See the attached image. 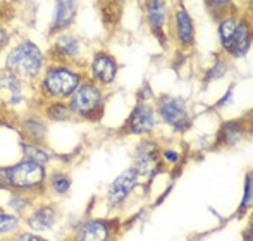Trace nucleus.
<instances>
[{
	"label": "nucleus",
	"mask_w": 253,
	"mask_h": 241,
	"mask_svg": "<svg viewBox=\"0 0 253 241\" xmlns=\"http://www.w3.org/2000/svg\"><path fill=\"white\" fill-rule=\"evenodd\" d=\"M159 111L162 119L166 120L169 126H172L174 129L183 131L190 126V119H188V112H186V105L183 100L179 98H172V97H164L160 100Z\"/></svg>",
	"instance_id": "4"
},
{
	"label": "nucleus",
	"mask_w": 253,
	"mask_h": 241,
	"mask_svg": "<svg viewBox=\"0 0 253 241\" xmlns=\"http://www.w3.org/2000/svg\"><path fill=\"white\" fill-rule=\"evenodd\" d=\"M176 28H177V38H179L181 43L190 45L193 43V37H195V28H193V21L188 16V12L184 9H179L176 12Z\"/></svg>",
	"instance_id": "12"
},
{
	"label": "nucleus",
	"mask_w": 253,
	"mask_h": 241,
	"mask_svg": "<svg viewBox=\"0 0 253 241\" xmlns=\"http://www.w3.org/2000/svg\"><path fill=\"white\" fill-rule=\"evenodd\" d=\"M5 179L14 188H35L45 179L43 165L35 162H23L5 171Z\"/></svg>",
	"instance_id": "3"
},
{
	"label": "nucleus",
	"mask_w": 253,
	"mask_h": 241,
	"mask_svg": "<svg viewBox=\"0 0 253 241\" xmlns=\"http://www.w3.org/2000/svg\"><path fill=\"white\" fill-rule=\"evenodd\" d=\"M55 50L60 52L62 55H66V57H69V55L78 54V50H80V43H78L76 37H73V35H62V37L57 40Z\"/></svg>",
	"instance_id": "16"
},
{
	"label": "nucleus",
	"mask_w": 253,
	"mask_h": 241,
	"mask_svg": "<svg viewBox=\"0 0 253 241\" xmlns=\"http://www.w3.org/2000/svg\"><path fill=\"white\" fill-rule=\"evenodd\" d=\"M157 167H159V154H157L155 143L145 141L136 150V167H134V171H136V174L148 176L155 172Z\"/></svg>",
	"instance_id": "6"
},
{
	"label": "nucleus",
	"mask_w": 253,
	"mask_h": 241,
	"mask_svg": "<svg viewBox=\"0 0 253 241\" xmlns=\"http://www.w3.org/2000/svg\"><path fill=\"white\" fill-rule=\"evenodd\" d=\"M55 222V210L52 207H42L40 210H37L30 219H28V224L35 229V231H45V229H50Z\"/></svg>",
	"instance_id": "14"
},
{
	"label": "nucleus",
	"mask_w": 253,
	"mask_h": 241,
	"mask_svg": "<svg viewBox=\"0 0 253 241\" xmlns=\"http://www.w3.org/2000/svg\"><path fill=\"white\" fill-rule=\"evenodd\" d=\"M238 26V21L234 17H226V19L220 23L219 26V33H220V41H222L224 48H229V43H231V38L234 35V30Z\"/></svg>",
	"instance_id": "17"
},
{
	"label": "nucleus",
	"mask_w": 253,
	"mask_h": 241,
	"mask_svg": "<svg viewBox=\"0 0 253 241\" xmlns=\"http://www.w3.org/2000/svg\"><path fill=\"white\" fill-rule=\"evenodd\" d=\"M222 134H224V141H226L227 145H236L238 141L241 140L243 129H241L238 122H229V124H226V126H224Z\"/></svg>",
	"instance_id": "18"
},
{
	"label": "nucleus",
	"mask_w": 253,
	"mask_h": 241,
	"mask_svg": "<svg viewBox=\"0 0 253 241\" xmlns=\"http://www.w3.org/2000/svg\"><path fill=\"white\" fill-rule=\"evenodd\" d=\"M78 86H80V76L66 67H52L45 74L43 88L52 97H67V95L74 93Z\"/></svg>",
	"instance_id": "2"
},
{
	"label": "nucleus",
	"mask_w": 253,
	"mask_h": 241,
	"mask_svg": "<svg viewBox=\"0 0 253 241\" xmlns=\"http://www.w3.org/2000/svg\"><path fill=\"white\" fill-rule=\"evenodd\" d=\"M138 181V174L134 169H127L126 172H123V174L119 176L116 181H114L112 184H110L109 188V200L112 201V203H123L124 198L129 195V191L134 188V184H136Z\"/></svg>",
	"instance_id": "7"
},
{
	"label": "nucleus",
	"mask_w": 253,
	"mask_h": 241,
	"mask_svg": "<svg viewBox=\"0 0 253 241\" xmlns=\"http://www.w3.org/2000/svg\"><path fill=\"white\" fill-rule=\"evenodd\" d=\"M43 66V54L31 41L17 45L7 57V67L14 76L37 78Z\"/></svg>",
	"instance_id": "1"
},
{
	"label": "nucleus",
	"mask_w": 253,
	"mask_h": 241,
	"mask_svg": "<svg viewBox=\"0 0 253 241\" xmlns=\"http://www.w3.org/2000/svg\"><path fill=\"white\" fill-rule=\"evenodd\" d=\"M250 28L247 23H240L234 30V35L231 38V43L227 50L234 55V57H241L248 52L250 48Z\"/></svg>",
	"instance_id": "9"
},
{
	"label": "nucleus",
	"mask_w": 253,
	"mask_h": 241,
	"mask_svg": "<svg viewBox=\"0 0 253 241\" xmlns=\"http://www.w3.org/2000/svg\"><path fill=\"white\" fill-rule=\"evenodd\" d=\"M7 40H9V38H7V33H5L3 30H0V48L5 47V45H7Z\"/></svg>",
	"instance_id": "25"
},
{
	"label": "nucleus",
	"mask_w": 253,
	"mask_h": 241,
	"mask_svg": "<svg viewBox=\"0 0 253 241\" xmlns=\"http://www.w3.org/2000/svg\"><path fill=\"white\" fill-rule=\"evenodd\" d=\"M76 14V3L74 2H57L55 16H53V28L62 30L73 23V17Z\"/></svg>",
	"instance_id": "13"
},
{
	"label": "nucleus",
	"mask_w": 253,
	"mask_h": 241,
	"mask_svg": "<svg viewBox=\"0 0 253 241\" xmlns=\"http://www.w3.org/2000/svg\"><path fill=\"white\" fill-rule=\"evenodd\" d=\"M17 241H43V240L35 235H30V233H24V235H21L19 238H17Z\"/></svg>",
	"instance_id": "24"
},
{
	"label": "nucleus",
	"mask_w": 253,
	"mask_h": 241,
	"mask_svg": "<svg viewBox=\"0 0 253 241\" xmlns=\"http://www.w3.org/2000/svg\"><path fill=\"white\" fill-rule=\"evenodd\" d=\"M252 205V178L248 176L247 179V190H245V200H243V208Z\"/></svg>",
	"instance_id": "23"
},
{
	"label": "nucleus",
	"mask_w": 253,
	"mask_h": 241,
	"mask_svg": "<svg viewBox=\"0 0 253 241\" xmlns=\"http://www.w3.org/2000/svg\"><path fill=\"white\" fill-rule=\"evenodd\" d=\"M166 14H167V5L166 2H150L148 3V21L150 26L155 31L162 30L164 23H166Z\"/></svg>",
	"instance_id": "15"
},
{
	"label": "nucleus",
	"mask_w": 253,
	"mask_h": 241,
	"mask_svg": "<svg viewBox=\"0 0 253 241\" xmlns=\"http://www.w3.org/2000/svg\"><path fill=\"white\" fill-rule=\"evenodd\" d=\"M166 157L169 159L170 162H176L177 161V154H174V152H166Z\"/></svg>",
	"instance_id": "26"
},
{
	"label": "nucleus",
	"mask_w": 253,
	"mask_h": 241,
	"mask_svg": "<svg viewBox=\"0 0 253 241\" xmlns=\"http://www.w3.org/2000/svg\"><path fill=\"white\" fill-rule=\"evenodd\" d=\"M100 105V90L93 83H83L71 97V109L81 116L91 114Z\"/></svg>",
	"instance_id": "5"
},
{
	"label": "nucleus",
	"mask_w": 253,
	"mask_h": 241,
	"mask_svg": "<svg viewBox=\"0 0 253 241\" xmlns=\"http://www.w3.org/2000/svg\"><path fill=\"white\" fill-rule=\"evenodd\" d=\"M129 126L133 133H148L155 126V116H153L152 107L141 104L133 111L129 118Z\"/></svg>",
	"instance_id": "8"
},
{
	"label": "nucleus",
	"mask_w": 253,
	"mask_h": 241,
	"mask_svg": "<svg viewBox=\"0 0 253 241\" xmlns=\"http://www.w3.org/2000/svg\"><path fill=\"white\" fill-rule=\"evenodd\" d=\"M116 62L110 55L107 54H98L93 59V76L102 83H110L116 76Z\"/></svg>",
	"instance_id": "10"
},
{
	"label": "nucleus",
	"mask_w": 253,
	"mask_h": 241,
	"mask_svg": "<svg viewBox=\"0 0 253 241\" xmlns=\"http://www.w3.org/2000/svg\"><path fill=\"white\" fill-rule=\"evenodd\" d=\"M19 221L14 215H0V233H9L17 228Z\"/></svg>",
	"instance_id": "22"
},
{
	"label": "nucleus",
	"mask_w": 253,
	"mask_h": 241,
	"mask_svg": "<svg viewBox=\"0 0 253 241\" xmlns=\"http://www.w3.org/2000/svg\"><path fill=\"white\" fill-rule=\"evenodd\" d=\"M52 184H53V190H55L57 193H66L71 186V179L66 178L64 174H57L52 178Z\"/></svg>",
	"instance_id": "21"
},
{
	"label": "nucleus",
	"mask_w": 253,
	"mask_h": 241,
	"mask_svg": "<svg viewBox=\"0 0 253 241\" xmlns=\"http://www.w3.org/2000/svg\"><path fill=\"white\" fill-rule=\"evenodd\" d=\"M109 229L103 222L93 221L83 224L76 233V241H107Z\"/></svg>",
	"instance_id": "11"
},
{
	"label": "nucleus",
	"mask_w": 253,
	"mask_h": 241,
	"mask_svg": "<svg viewBox=\"0 0 253 241\" xmlns=\"http://www.w3.org/2000/svg\"><path fill=\"white\" fill-rule=\"evenodd\" d=\"M26 155H28V161L30 162H35V164H45L48 161L47 154L42 152V148H37V147H28L26 150Z\"/></svg>",
	"instance_id": "20"
},
{
	"label": "nucleus",
	"mask_w": 253,
	"mask_h": 241,
	"mask_svg": "<svg viewBox=\"0 0 253 241\" xmlns=\"http://www.w3.org/2000/svg\"><path fill=\"white\" fill-rule=\"evenodd\" d=\"M48 118L50 119H57V120H64V119H67L69 118V114H71V109L67 107V105H64V104H53L50 109H48Z\"/></svg>",
	"instance_id": "19"
}]
</instances>
